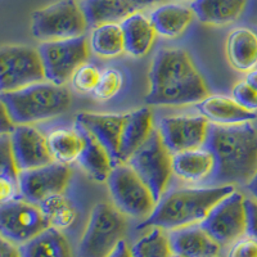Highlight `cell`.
<instances>
[{
    "label": "cell",
    "mask_w": 257,
    "mask_h": 257,
    "mask_svg": "<svg viewBox=\"0 0 257 257\" xmlns=\"http://www.w3.org/2000/svg\"><path fill=\"white\" fill-rule=\"evenodd\" d=\"M149 105H187L210 95L207 84L188 52L165 48L156 54L149 68Z\"/></svg>",
    "instance_id": "cell-1"
},
{
    "label": "cell",
    "mask_w": 257,
    "mask_h": 257,
    "mask_svg": "<svg viewBox=\"0 0 257 257\" xmlns=\"http://www.w3.org/2000/svg\"><path fill=\"white\" fill-rule=\"evenodd\" d=\"M215 158L211 185H248L257 174V128L251 122L210 123L205 146Z\"/></svg>",
    "instance_id": "cell-2"
},
{
    "label": "cell",
    "mask_w": 257,
    "mask_h": 257,
    "mask_svg": "<svg viewBox=\"0 0 257 257\" xmlns=\"http://www.w3.org/2000/svg\"><path fill=\"white\" fill-rule=\"evenodd\" d=\"M235 188L233 185H211L205 188H181L165 193L156 203L153 212L139 224L138 229L160 228L173 230L199 224L211 208Z\"/></svg>",
    "instance_id": "cell-3"
},
{
    "label": "cell",
    "mask_w": 257,
    "mask_h": 257,
    "mask_svg": "<svg viewBox=\"0 0 257 257\" xmlns=\"http://www.w3.org/2000/svg\"><path fill=\"white\" fill-rule=\"evenodd\" d=\"M16 125H34L66 113L72 95L64 85L41 81L20 90L0 94Z\"/></svg>",
    "instance_id": "cell-4"
},
{
    "label": "cell",
    "mask_w": 257,
    "mask_h": 257,
    "mask_svg": "<svg viewBox=\"0 0 257 257\" xmlns=\"http://www.w3.org/2000/svg\"><path fill=\"white\" fill-rule=\"evenodd\" d=\"M127 220L113 203L94 206L79 245V257H108L123 240Z\"/></svg>",
    "instance_id": "cell-5"
},
{
    "label": "cell",
    "mask_w": 257,
    "mask_h": 257,
    "mask_svg": "<svg viewBox=\"0 0 257 257\" xmlns=\"http://www.w3.org/2000/svg\"><path fill=\"white\" fill-rule=\"evenodd\" d=\"M88 18L76 0H59L34 12L31 32L38 40H64L84 36L89 29Z\"/></svg>",
    "instance_id": "cell-6"
},
{
    "label": "cell",
    "mask_w": 257,
    "mask_h": 257,
    "mask_svg": "<svg viewBox=\"0 0 257 257\" xmlns=\"http://www.w3.org/2000/svg\"><path fill=\"white\" fill-rule=\"evenodd\" d=\"M107 187L113 205L126 216L146 220L155 210L157 201L152 192L127 164L114 165Z\"/></svg>",
    "instance_id": "cell-7"
},
{
    "label": "cell",
    "mask_w": 257,
    "mask_h": 257,
    "mask_svg": "<svg viewBox=\"0 0 257 257\" xmlns=\"http://www.w3.org/2000/svg\"><path fill=\"white\" fill-rule=\"evenodd\" d=\"M151 189L156 201L166 193L173 171V155L165 146L158 130H153L148 141L126 161Z\"/></svg>",
    "instance_id": "cell-8"
},
{
    "label": "cell",
    "mask_w": 257,
    "mask_h": 257,
    "mask_svg": "<svg viewBox=\"0 0 257 257\" xmlns=\"http://www.w3.org/2000/svg\"><path fill=\"white\" fill-rule=\"evenodd\" d=\"M38 50L44 67L45 80L64 85L80 66L88 62L90 45L84 35L64 40L43 41Z\"/></svg>",
    "instance_id": "cell-9"
},
{
    "label": "cell",
    "mask_w": 257,
    "mask_h": 257,
    "mask_svg": "<svg viewBox=\"0 0 257 257\" xmlns=\"http://www.w3.org/2000/svg\"><path fill=\"white\" fill-rule=\"evenodd\" d=\"M41 81H45V72L38 49L29 45L0 47V94Z\"/></svg>",
    "instance_id": "cell-10"
},
{
    "label": "cell",
    "mask_w": 257,
    "mask_h": 257,
    "mask_svg": "<svg viewBox=\"0 0 257 257\" xmlns=\"http://www.w3.org/2000/svg\"><path fill=\"white\" fill-rule=\"evenodd\" d=\"M199 225L220 247L231 245L245 235V197L238 190L231 192L211 208Z\"/></svg>",
    "instance_id": "cell-11"
},
{
    "label": "cell",
    "mask_w": 257,
    "mask_h": 257,
    "mask_svg": "<svg viewBox=\"0 0 257 257\" xmlns=\"http://www.w3.org/2000/svg\"><path fill=\"white\" fill-rule=\"evenodd\" d=\"M50 225L40 206L22 197L0 205V237L21 245Z\"/></svg>",
    "instance_id": "cell-12"
},
{
    "label": "cell",
    "mask_w": 257,
    "mask_h": 257,
    "mask_svg": "<svg viewBox=\"0 0 257 257\" xmlns=\"http://www.w3.org/2000/svg\"><path fill=\"white\" fill-rule=\"evenodd\" d=\"M210 122L201 114H175L161 118L158 133L171 155L202 148Z\"/></svg>",
    "instance_id": "cell-13"
},
{
    "label": "cell",
    "mask_w": 257,
    "mask_h": 257,
    "mask_svg": "<svg viewBox=\"0 0 257 257\" xmlns=\"http://www.w3.org/2000/svg\"><path fill=\"white\" fill-rule=\"evenodd\" d=\"M71 180L68 165L52 162L43 167L21 171L18 176L20 197L40 205L50 196L62 194L67 189Z\"/></svg>",
    "instance_id": "cell-14"
},
{
    "label": "cell",
    "mask_w": 257,
    "mask_h": 257,
    "mask_svg": "<svg viewBox=\"0 0 257 257\" xmlns=\"http://www.w3.org/2000/svg\"><path fill=\"white\" fill-rule=\"evenodd\" d=\"M11 142L20 173L54 162L47 137L34 125H16L11 134Z\"/></svg>",
    "instance_id": "cell-15"
},
{
    "label": "cell",
    "mask_w": 257,
    "mask_h": 257,
    "mask_svg": "<svg viewBox=\"0 0 257 257\" xmlns=\"http://www.w3.org/2000/svg\"><path fill=\"white\" fill-rule=\"evenodd\" d=\"M126 114L90 113L82 112L77 114L76 125L88 130L109 153L113 164H118V151Z\"/></svg>",
    "instance_id": "cell-16"
},
{
    "label": "cell",
    "mask_w": 257,
    "mask_h": 257,
    "mask_svg": "<svg viewBox=\"0 0 257 257\" xmlns=\"http://www.w3.org/2000/svg\"><path fill=\"white\" fill-rule=\"evenodd\" d=\"M166 0H82L81 7L90 26L121 22L133 13L141 12L149 7Z\"/></svg>",
    "instance_id": "cell-17"
},
{
    "label": "cell",
    "mask_w": 257,
    "mask_h": 257,
    "mask_svg": "<svg viewBox=\"0 0 257 257\" xmlns=\"http://www.w3.org/2000/svg\"><path fill=\"white\" fill-rule=\"evenodd\" d=\"M167 239L173 253L181 257H216L221 248L199 224L169 230Z\"/></svg>",
    "instance_id": "cell-18"
},
{
    "label": "cell",
    "mask_w": 257,
    "mask_h": 257,
    "mask_svg": "<svg viewBox=\"0 0 257 257\" xmlns=\"http://www.w3.org/2000/svg\"><path fill=\"white\" fill-rule=\"evenodd\" d=\"M153 130V114L149 108L142 107L137 111L126 113L120 141L118 164H126V161L148 141Z\"/></svg>",
    "instance_id": "cell-19"
},
{
    "label": "cell",
    "mask_w": 257,
    "mask_h": 257,
    "mask_svg": "<svg viewBox=\"0 0 257 257\" xmlns=\"http://www.w3.org/2000/svg\"><path fill=\"white\" fill-rule=\"evenodd\" d=\"M197 108L210 123L221 126L240 125L251 122L256 118V113L247 111L240 107L233 96L208 95L205 99L197 103Z\"/></svg>",
    "instance_id": "cell-20"
},
{
    "label": "cell",
    "mask_w": 257,
    "mask_h": 257,
    "mask_svg": "<svg viewBox=\"0 0 257 257\" xmlns=\"http://www.w3.org/2000/svg\"><path fill=\"white\" fill-rule=\"evenodd\" d=\"M173 171L188 183H208L215 171V158L206 147L176 153L173 155Z\"/></svg>",
    "instance_id": "cell-21"
},
{
    "label": "cell",
    "mask_w": 257,
    "mask_h": 257,
    "mask_svg": "<svg viewBox=\"0 0 257 257\" xmlns=\"http://www.w3.org/2000/svg\"><path fill=\"white\" fill-rule=\"evenodd\" d=\"M120 24L125 39V53L134 58L147 56L157 38V32L149 17L137 12L123 18Z\"/></svg>",
    "instance_id": "cell-22"
},
{
    "label": "cell",
    "mask_w": 257,
    "mask_h": 257,
    "mask_svg": "<svg viewBox=\"0 0 257 257\" xmlns=\"http://www.w3.org/2000/svg\"><path fill=\"white\" fill-rule=\"evenodd\" d=\"M194 17L190 7L178 3L161 4L149 15L157 35L166 39H176L183 35Z\"/></svg>",
    "instance_id": "cell-23"
},
{
    "label": "cell",
    "mask_w": 257,
    "mask_h": 257,
    "mask_svg": "<svg viewBox=\"0 0 257 257\" xmlns=\"http://www.w3.org/2000/svg\"><path fill=\"white\" fill-rule=\"evenodd\" d=\"M229 63L240 72H251L257 67V32L247 27L235 29L226 40Z\"/></svg>",
    "instance_id": "cell-24"
},
{
    "label": "cell",
    "mask_w": 257,
    "mask_h": 257,
    "mask_svg": "<svg viewBox=\"0 0 257 257\" xmlns=\"http://www.w3.org/2000/svg\"><path fill=\"white\" fill-rule=\"evenodd\" d=\"M245 3L247 0H192L190 8L203 24L225 26L242 16Z\"/></svg>",
    "instance_id": "cell-25"
},
{
    "label": "cell",
    "mask_w": 257,
    "mask_h": 257,
    "mask_svg": "<svg viewBox=\"0 0 257 257\" xmlns=\"http://www.w3.org/2000/svg\"><path fill=\"white\" fill-rule=\"evenodd\" d=\"M76 127L80 130L85 141L84 149H82L77 162L94 180L99 181V183L107 181L114 166L113 160L107 152V149L96 141L88 130H85L79 125H76Z\"/></svg>",
    "instance_id": "cell-26"
},
{
    "label": "cell",
    "mask_w": 257,
    "mask_h": 257,
    "mask_svg": "<svg viewBox=\"0 0 257 257\" xmlns=\"http://www.w3.org/2000/svg\"><path fill=\"white\" fill-rule=\"evenodd\" d=\"M18 248L21 257H73L67 238L62 230L53 226L18 245Z\"/></svg>",
    "instance_id": "cell-27"
},
{
    "label": "cell",
    "mask_w": 257,
    "mask_h": 257,
    "mask_svg": "<svg viewBox=\"0 0 257 257\" xmlns=\"http://www.w3.org/2000/svg\"><path fill=\"white\" fill-rule=\"evenodd\" d=\"M54 162L70 165L76 162L84 149V137L77 127L56 128L47 137Z\"/></svg>",
    "instance_id": "cell-28"
},
{
    "label": "cell",
    "mask_w": 257,
    "mask_h": 257,
    "mask_svg": "<svg viewBox=\"0 0 257 257\" xmlns=\"http://www.w3.org/2000/svg\"><path fill=\"white\" fill-rule=\"evenodd\" d=\"M90 49L102 58H114L125 52V39L120 22H107L94 27L89 40Z\"/></svg>",
    "instance_id": "cell-29"
},
{
    "label": "cell",
    "mask_w": 257,
    "mask_h": 257,
    "mask_svg": "<svg viewBox=\"0 0 257 257\" xmlns=\"http://www.w3.org/2000/svg\"><path fill=\"white\" fill-rule=\"evenodd\" d=\"M39 206L44 212L50 226L59 230L72 226L77 219L76 207L67 197H64L63 193L48 197Z\"/></svg>",
    "instance_id": "cell-30"
},
{
    "label": "cell",
    "mask_w": 257,
    "mask_h": 257,
    "mask_svg": "<svg viewBox=\"0 0 257 257\" xmlns=\"http://www.w3.org/2000/svg\"><path fill=\"white\" fill-rule=\"evenodd\" d=\"M130 249L133 257H181L173 253L167 233L160 228H152L148 234L134 243Z\"/></svg>",
    "instance_id": "cell-31"
},
{
    "label": "cell",
    "mask_w": 257,
    "mask_h": 257,
    "mask_svg": "<svg viewBox=\"0 0 257 257\" xmlns=\"http://www.w3.org/2000/svg\"><path fill=\"white\" fill-rule=\"evenodd\" d=\"M123 86V75L116 68H108L104 72H102L99 82L96 85L95 90L93 91V95L96 99L111 100L113 99L117 94L120 93Z\"/></svg>",
    "instance_id": "cell-32"
},
{
    "label": "cell",
    "mask_w": 257,
    "mask_h": 257,
    "mask_svg": "<svg viewBox=\"0 0 257 257\" xmlns=\"http://www.w3.org/2000/svg\"><path fill=\"white\" fill-rule=\"evenodd\" d=\"M100 76H102V72L99 71V68L96 67L95 64L86 62L82 66H80L76 72L73 73V76L71 77V82H72L73 89L76 91L89 94L95 90Z\"/></svg>",
    "instance_id": "cell-33"
},
{
    "label": "cell",
    "mask_w": 257,
    "mask_h": 257,
    "mask_svg": "<svg viewBox=\"0 0 257 257\" xmlns=\"http://www.w3.org/2000/svg\"><path fill=\"white\" fill-rule=\"evenodd\" d=\"M0 174L18 180L20 171L13 156L11 135H0Z\"/></svg>",
    "instance_id": "cell-34"
},
{
    "label": "cell",
    "mask_w": 257,
    "mask_h": 257,
    "mask_svg": "<svg viewBox=\"0 0 257 257\" xmlns=\"http://www.w3.org/2000/svg\"><path fill=\"white\" fill-rule=\"evenodd\" d=\"M231 96L244 109L252 112V113L257 112V90L245 80L238 82L234 86Z\"/></svg>",
    "instance_id": "cell-35"
},
{
    "label": "cell",
    "mask_w": 257,
    "mask_h": 257,
    "mask_svg": "<svg viewBox=\"0 0 257 257\" xmlns=\"http://www.w3.org/2000/svg\"><path fill=\"white\" fill-rule=\"evenodd\" d=\"M228 257H257V239L244 235L230 245Z\"/></svg>",
    "instance_id": "cell-36"
},
{
    "label": "cell",
    "mask_w": 257,
    "mask_h": 257,
    "mask_svg": "<svg viewBox=\"0 0 257 257\" xmlns=\"http://www.w3.org/2000/svg\"><path fill=\"white\" fill-rule=\"evenodd\" d=\"M20 197L18 180L0 174V205Z\"/></svg>",
    "instance_id": "cell-37"
},
{
    "label": "cell",
    "mask_w": 257,
    "mask_h": 257,
    "mask_svg": "<svg viewBox=\"0 0 257 257\" xmlns=\"http://www.w3.org/2000/svg\"><path fill=\"white\" fill-rule=\"evenodd\" d=\"M245 208H247L245 235H249V237L257 239V199L245 198Z\"/></svg>",
    "instance_id": "cell-38"
},
{
    "label": "cell",
    "mask_w": 257,
    "mask_h": 257,
    "mask_svg": "<svg viewBox=\"0 0 257 257\" xmlns=\"http://www.w3.org/2000/svg\"><path fill=\"white\" fill-rule=\"evenodd\" d=\"M16 127L6 104L0 99V135H11Z\"/></svg>",
    "instance_id": "cell-39"
},
{
    "label": "cell",
    "mask_w": 257,
    "mask_h": 257,
    "mask_svg": "<svg viewBox=\"0 0 257 257\" xmlns=\"http://www.w3.org/2000/svg\"><path fill=\"white\" fill-rule=\"evenodd\" d=\"M0 257H21L18 245L0 237Z\"/></svg>",
    "instance_id": "cell-40"
},
{
    "label": "cell",
    "mask_w": 257,
    "mask_h": 257,
    "mask_svg": "<svg viewBox=\"0 0 257 257\" xmlns=\"http://www.w3.org/2000/svg\"><path fill=\"white\" fill-rule=\"evenodd\" d=\"M108 257H133L132 249L128 248V245L126 244L125 240H121Z\"/></svg>",
    "instance_id": "cell-41"
},
{
    "label": "cell",
    "mask_w": 257,
    "mask_h": 257,
    "mask_svg": "<svg viewBox=\"0 0 257 257\" xmlns=\"http://www.w3.org/2000/svg\"><path fill=\"white\" fill-rule=\"evenodd\" d=\"M245 81L248 82L249 85H252V86L257 90V70H253L251 71V72L247 73V79H245Z\"/></svg>",
    "instance_id": "cell-42"
},
{
    "label": "cell",
    "mask_w": 257,
    "mask_h": 257,
    "mask_svg": "<svg viewBox=\"0 0 257 257\" xmlns=\"http://www.w3.org/2000/svg\"><path fill=\"white\" fill-rule=\"evenodd\" d=\"M247 188H248V190L251 192L252 196H253V198L257 199V174L254 175V178L249 181Z\"/></svg>",
    "instance_id": "cell-43"
},
{
    "label": "cell",
    "mask_w": 257,
    "mask_h": 257,
    "mask_svg": "<svg viewBox=\"0 0 257 257\" xmlns=\"http://www.w3.org/2000/svg\"><path fill=\"white\" fill-rule=\"evenodd\" d=\"M216 257H219V256H216Z\"/></svg>",
    "instance_id": "cell-44"
}]
</instances>
